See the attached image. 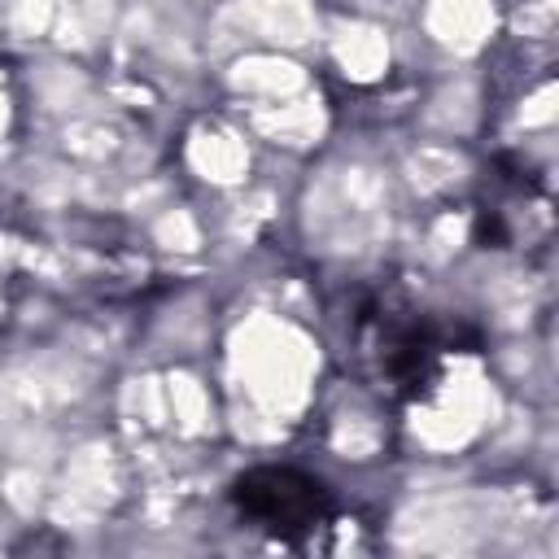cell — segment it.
<instances>
[{
    "mask_svg": "<svg viewBox=\"0 0 559 559\" xmlns=\"http://www.w3.org/2000/svg\"><path fill=\"white\" fill-rule=\"evenodd\" d=\"M245 520L258 528H271L275 537H301L314 533L332 515V498L314 476H301L293 467H258L236 480L231 489Z\"/></svg>",
    "mask_w": 559,
    "mask_h": 559,
    "instance_id": "6da1fadb",
    "label": "cell"
}]
</instances>
